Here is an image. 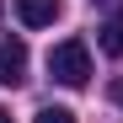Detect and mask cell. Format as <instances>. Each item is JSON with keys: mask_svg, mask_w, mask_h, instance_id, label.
I'll use <instances>...</instances> for the list:
<instances>
[{"mask_svg": "<svg viewBox=\"0 0 123 123\" xmlns=\"http://www.w3.org/2000/svg\"><path fill=\"white\" fill-rule=\"evenodd\" d=\"M48 75L59 86H86L91 80V48L80 43V37H64V43L48 48Z\"/></svg>", "mask_w": 123, "mask_h": 123, "instance_id": "1", "label": "cell"}, {"mask_svg": "<svg viewBox=\"0 0 123 123\" xmlns=\"http://www.w3.org/2000/svg\"><path fill=\"white\" fill-rule=\"evenodd\" d=\"M22 80H27V43L0 37V86H22Z\"/></svg>", "mask_w": 123, "mask_h": 123, "instance_id": "2", "label": "cell"}, {"mask_svg": "<svg viewBox=\"0 0 123 123\" xmlns=\"http://www.w3.org/2000/svg\"><path fill=\"white\" fill-rule=\"evenodd\" d=\"M0 123H11V112H6V107H0Z\"/></svg>", "mask_w": 123, "mask_h": 123, "instance_id": "7", "label": "cell"}, {"mask_svg": "<svg viewBox=\"0 0 123 123\" xmlns=\"http://www.w3.org/2000/svg\"><path fill=\"white\" fill-rule=\"evenodd\" d=\"M102 48H107V54H123V22H107V27H102Z\"/></svg>", "mask_w": 123, "mask_h": 123, "instance_id": "4", "label": "cell"}, {"mask_svg": "<svg viewBox=\"0 0 123 123\" xmlns=\"http://www.w3.org/2000/svg\"><path fill=\"white\" fill-rule=\"evenodd\" d=\"M59 0H16V16H22V27H54L59 22Z\"/></svg>", "mask_w": 123, "mask_h": 123, "instance_id": "3", "label": "cell"}, {"mask_svg": "<svg viewBox=\"0 0 123 123\" xmlns=\"http://www.w3.org/2000/svg\"><path fill=\"white\" fill-rule=\"evenodd\" d=\"M107 96H112L118 107H123V80H112V86H107Z\"/></svg>", "mask_w": 123, "mask_h": 123, "instance_id": "6", "label": "cell"}, {"mask_svg": "<svg viewBox=\"0 0 123 123\" xmlns=\"http://www.w3.org/2000/svg\"><path fill=\"white\" fill-rule=\"evenodd\" d=\"M37 123H75V112H70V107H43Z\"/></svg>", "mask_w": 123, "mask_h": 123, "instance_id": "5", "label": "cell"}]
</instances>
